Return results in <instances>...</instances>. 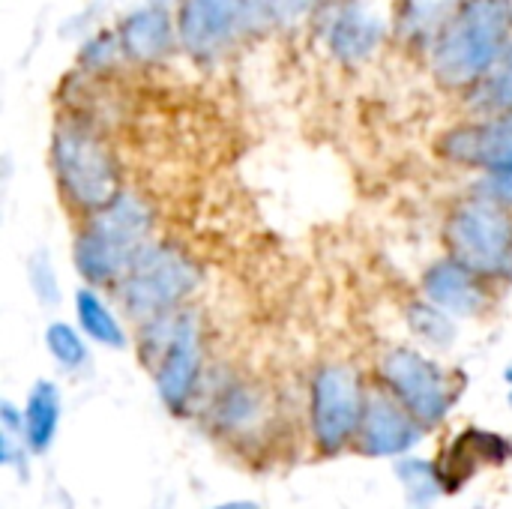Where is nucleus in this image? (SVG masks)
<instances>
[{
	"instance_id": "obj_1",
	"label": "nucleus",
	"mask_w": 512,
	"mask_h": 509,
	"mask_svg": "<svg viewBox=\"0 0 512 509\" xmlns=\"http://www.w3.org/2000/svg\"><path fill=\"white\" fill-rule=\"evenodd\" d=\"M512 42V0H459L429 45L438 84L474 90L507 54Z\"/></svg>"
},
{
	"instance_id": "obj_2",
	"label": "nucleus",
	"mask_w": 512,
	"mask_h": 509,
	"mask_svg": "<svg viewBox=\"0 0 512 509\" xmlns=\"http://www.w3.org/2000/svg\"><path fill=\"white\" fill-rule=\"evenodd\" d=\"M153 243V213L135 192L87 213L72 237V264L93 288H117L132 261Z\"/></svg>"
},
{
	"instance_id": "obj_3",
	"label": "nucleus",
	"mask_w": 512,
	"mask_h": 509,
	"mask_svg": "<svg viewBox=\"0 0 512 509\" xmlns=\"http://www.w3.org/2000/svg\"><path fill=\"white\" fill-rule=\"evenodd\" d=\"M48 162L63 201L81 216L96 213L123 192L114 150L81 117H60L54 123Z\"/></svg>"
},
{
	"instance_id": "obj_4",
	"label": "nucleus",
	"mask_w": 512,
	"mask_h": 509,
	"mask_svg": "<svg viewBox=\"0 0 512 509\" xmlns=\"http://www.w3.org/2000/svg\"><path fill=\"white\" fill-rule=\"evenodd\" d=\"M447 249L486 282H512V207L486 195H465L447 216Z\"/></svg>"
},
{
	"instance_id": "obj_5",
	"label": "nucleus",
	"mask_w": 512,
	"mask_h": 509,
	"mask_svg": "<svg viewBox=\"0 0 512 509\" xmlns=\"http://www.w3.org/2000/svg\"><path fill=\"white\" fill-rule=\"evenodd\" d=\"M201 282L198 264L171 243H150L117 282V300L129 318L147 324L183 309Z\"/></svg>"
},
{
	"instance_id": "obj_6",
	"label": "nucleus",
	"mask_w": 512,
	"mask_h": 509,
	"mask_svg": "<svg viewBox=\"0 0 512 509\" xmlns=\"http://www.w3.org/2000/svg\"><path fill=\"white\" fill-rule=\"evenodd\" d=\"M174 12L180 51L195 60H216L261 27V0H177Z\"/></svg>"
},
{
	"instance_id": "obj_7",
	"label": "nucleus",
	"mask_w": 512,
	"mask_h": 509,
	"mask_svg": "<svg viewBox=\"0 0 512 509\" xmlns=\"http://www.w3.org/2000/svg\"><path fill=\"white\" fill-rule=\"evenodd\" d=\"M378 375L390 396L408 408L423 426H438L447 420L450 408L456 405V390L450 375L423 351L414 348H390L381 363Z\"/></svg>"
},
{
	"instance_id": "obj_8",
	"label": "nucleus",
	"mask_w": 512,
	"mask_h": 509,
	"mask_svg": "<svg viewBox=\"0 0 512 509\" xmlns=\"http://www.w3.org/2000/svg\"><path fill=\"white\" fill-rule=\"evenodd\" d=\"M366 396L360 375L345 363H327L312 375L309 387V426L324 453H339L363 423Z\"/></svg>"
},
{
	"instance_id": "obj_9",
	"label": "nucleus",
	"mask_w": 512,
	"mask_h": 509,
	"mask_svg": "<svg viewBox=\"0 0 512 509\" xmlns=\"http://www.w3.org/2000/svg\"><path fill=\"white\" fill-rule=\"evenodd\" d=\"M438 150L459 168L495 180H512V111L480 114L462 126H453L438 141Z\"/></svg>"
},
{
	"instance_id": "obj_10",
	"label": "nucleus",
	"mask_w": 512,
	"mask_h": 509,
	"mask_svg": "<svg viewBox=\"0 0 512 509\" xmlns=\"http://www.w3.org/2000/svg\"><path fill=\"white\" fill-rule=\"evenodd\" d=\"M318 33L339 63H366L387 36V24L366 0H324L318 9Z\"/></svg>"
},
{
	"instance_id": "obj_11",
	"label": "nucleus",
	"mask_w": 512,
	"mask_h": 509,
	"mask_svg": "<svg viewBox=\"0 0 512 509\" xmlns=\"http://www.w3.org/2000/svg\"><path fill=\"white\" fill-rule=\"evenodd\" d=\"M201 321L195 312L180 309L168 342L156 357V390L168 411H183L201 378Z\"/></svg>"
},
{
	"instance_id": "obj_12",
	"label": "nucleus",
	"mask_w": 512,
	"mask_h": 509,
	"mask_svg": "<svg viewBox=\"0 0 512 509\" xmlns=\"http://www.w3.org/2000/svg\"><path fill=\"white\" fill-rule=\"evenodd\" d=\"M117 39L126 60L135 63H159L174 48H180L177 36V12L165 0H150L129 9L117 21Z\"/></svg>"
},
{
	"instance_id": "obj_13",
	"label": "nucleus",
	"mask_w": 512,
	"mask_h": 509,
	"mask_svg": "<svg viewBox=\"0 0 512 509\" xmlns=\"http://www.w3.org/2000/svg\"><path fill=\"white\" fill-rule=\"evenodd\" d=\"M360 447L375 459H396L411 453L423 441V423L402 408L393 396H369L363 423H360Z\"/></svg>"
},
{
	"instance_id": "obj_14",
	"label": "nucleus",
	"mask_w": 512,
	"mask_h": 509,
	"mask_svg": "<svg viewBox=\"0 0 512 509\" xmlns=\"http://www.w3.org/2000/svg\"><path fill=\"white\" fill-rule=\"evenodd\" d=\"M483 282H486L483 276H477L462 261L447 255V258L426 267L420 291L426 300H432L435 306H441L453 318H474L486 309Z\"/></svg>"
},
{
	"instance_id": "obj_15",
	"label": "nucleus",
	"mask_w": 512,
	"mask_h": 509,
	"mask_svg": "<svg viewBox=\"0 0 512 509\" xmlns=\"http://www.w3.org/2000/svg\"><path fill=\"white\" fill-rule=\"evenodd\" d=\"M512 456V444L507 438L495 435V432H483V429H468L462 432L444 453L438 474L444 480V489H462L474 474H480L483 468H498Z\"/></svg>"
},
{
	"instance_id": "obj_16",
	"label": "nucleus",
	"mask_w": 512,
	"mask_h": 509,
	"mask_svg": "<svg viewBox=\"0 0 512 509\" xmlns=\"http://www.w3.org/2000/svg\"><path fill=\"white\" fill-rule=\"evenodd\" d=\"M60 411H63V402H60L57 384L45 378L36 381L24 402V438H27L30 453L42 456L51 450L57 429H60Z\"/></svg>"
},
{
	"instance_id": "obj_17",
	"label": "nucleus",
	"mask_w": 512,
	"mask_h": 509,
	"mask_svg": "<svg viewBox=\"0 0 512 509\" xmlns=\"http://www.w3.org/2000/svg\"><path fill=\"white\" fill-rule=\"evenodd\" d=\"M75 321L81 327V333L111 351L126 348V330L117 318V312L108 306V300L99 294V288L84 285L75 291Z\"/></svg>"
},
{
	"instance_id": "obj_18",
	"label": "nucleus",
	"mask_w": 512,
	"mask_h": 509,
	"mask_svg": "<svg viewBox=\"0 0 512 509\" xmlns=\"http://www.w3.org/2000/svg\"><path fill=\"white\" fill-rule=\"evenodd\" d=\"M405 321L411 327V333L429 345V348H438V351H447L453 342H456V318L450 312H444L441 306H435L432 300L420 297V300H411L408 309H405Z\"/></svg>"
},
{
	"instance_id": "obj_19",
	"label": "nucleus",
	"mask_w": 512,
	"mask_h": 509,
	"mask_svg": "<svg viewBox=\"0 0 512 509\" xmlns=\"http://www.w3.org/2000/svg\"><path fill=\"white\" fill-rule=\"evenodd\" d=\"M393 471L405 489L408 504L414 509H429L432 504H438L441 495H447L438 465H432L426 459H399Z\"/></svg>"
},
{
	"instance_id": "obj_20",
	"label": "nucleus",
	"mask_w": 512,
	"mask_h": 509,
	"mask_svg": "<svg viewBox=\"0 0 512 509\" xmlns=\"http://www.w3.org/2000/svg\"><path fill=\"white\" fill-rule=\"evenodd\" d=\"M459 0H399L396 6V30L402 36H423V39H435V33L441 30V24L450 18V12L456 9Z\"/></svg>"
},
{
	"instance_id": "obj_21",
	"label": "nucleus",
	"mask_w": 512,
	"mask_h": 509,
	"mask_svg": "<svg viewBox=\"0 0 512 509\" xmlns=\"http://www.w3.org/2000/svg\"><path fill=\"white\" fill-rule=\"evenodd\" d=\"M468 96H471V108L480 114L512 111V42L501 63L474 90H468Z\"/></svg>"
},
{
	"instance_id": "obj_22",
	"label": "nucleus",
	"mask_w": 512,
	"mask_h": 509,
	"mask_svg": "<svg viewBox=\"0 0 512 509\" xmlns=\"http://www.w3.org/2000/svg\"><path fill=\"white\" fill-rule=\"evenodd\" d=\"M45 348H48L51 360L66 372H78L90 360L87 336L81 333V327H72L66 321H51L45 327Z\"/></svg>"
},
{
	"instance_id": "obj_23",
	"label": "nucleus",
	"mask_w": 512,
	"mask_h": 509,
	"mask_svg": "<svg viewBox=\"0 0 512 509\" xmlns=\"http://www.w3.org/2000/svg\"><path fill=\"white\" fill-rule=\"evenodd\" d=\"M27 438H24V411H18L12 402L0 405V462L6 468L18 465L24 459Z\"/></svg>"
},
{
	"instance_id": "obj_24",
	"label": "nucleus",
	"mask_w": 512,
	"mask_h": 509,
	"mask_svg": "<svg viewBox=\"0 0 512 509\" xmlns=\"http://www.w3.org/2000/svg\"><path fill=\"white\" fill-rule=\"evenodd\" d=\"M27 282H30V288L42 306L54 309L60 303V279H57L54 261L45 249H39L27 258Z\"/></svg>"
},
{
	"instance_id": "obj_25",
	"label": "nucleus",
	"mask_w": 512,
	"mask_h": 509,
	"mask_svg": "<svg viewBox=\"0 0 512 509\" xmlns=\"http://www.w3.org/2000/svg\"><path fill=\"white\" fill-rule=\"evenodd\" d=\"M324 0H261V27H291L321 9Z\"/></svg>"
},
{
	"instance_id": "obj_26",
	"label": "nucleus",
	"mask_w": 512,
	"mask_h": 509,
	"mask_svg": "<svg viewBox=\"0 0 512 509\" xmlns=\"http://www.w3.org/2000/svg\"><path fill=\"white\" fill-rule=\"evenodd\" d=\"M123 57V48H120V39H117V30H105V33H96L93 39H87L81 45V66H87L90 72H99L111 63H117Z\"/></svg>"
},
{
	"instance_id": "obj_27",
	"label": "nucleus",
	"mask_w": 512,
	"mask_h": 509,
	"mask_svg": "<svg viewBox=\"0 0 512 509\" xmlns=\"http://www.w3.org/2000/svg\"><path fill=\"white\" fill-rule=\"evenodd\" d=\"M213 509H261L258 504H252V501H228V504H219V507Z\"/></svg>"
},
{
	"instance_id": "obj_28",
	"label": "nucleus",
	"mask_w": 512,
	"mask_h": 509,
	"mask_svg": "<svg viewBox=\"0 0 512 509\" xmlns=\"http://www.w3.org/2000/svg\"><path fill=\"white\" fill-rule=\"evenodd\" d=\"M510 405H512V384H510Z\"/></svg>"
},
{
	"instance_id": "obj_29",
	"label": "nucleus",
	"mask_w": 512,
	"mask_h": 509,
	"mask_svg": "<svg viewBox=\"0 0 512 509\" xmlns=\"http://www.w3.org/2000/svg\"><path fill=\"white\" fill-rule=\"evenodd\" d=\"M477 509H483V507H477Z\"/></svg>"
}]
</instances>
